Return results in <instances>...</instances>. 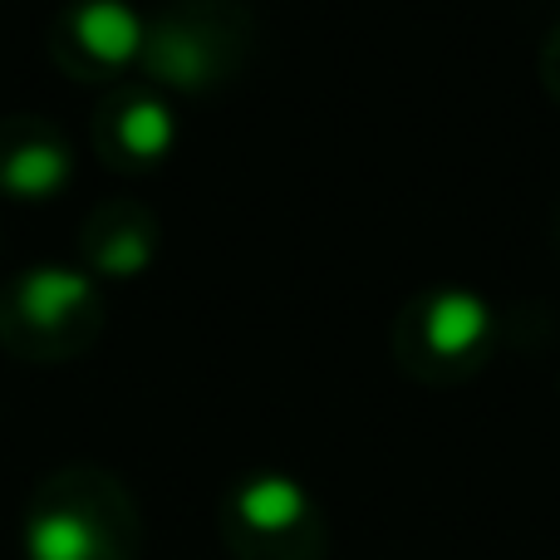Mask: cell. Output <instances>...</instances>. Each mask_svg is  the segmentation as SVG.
Here are the masks:
<instances>
[{
    "label": "cell",
    "instance_id": "7",
    "mask_svg": "<svg viewBox=\"0 0 560 560\" xmlns=\"http://www.w3.org/2000/svg\"><path fill=\"white\" fill-rule=\"evenodd\" d=\"M118 133H124V143L133 148L138 158H158L173 148L177 138V124L173 114H167L163 104H153V98H143V104H128L124 124H118Z\"/></svg>",
    "mask_w": 560,
    "mask_h": 560
},
{
    "label": "cell",
    "instance_id": "2",
    "mask_svg": "<svg viewBox=\"0 0 560 560\" xmlns=\"http://www.w3.org/2000/svg\"><path fill=\"white\" fill-rule=\"evenodd\" d=\"M492 315H487V300L477 290H443L428 305V339H433L443 354H463L477 339L487 335Z\"/></svg>",
    "mask_w": 560,
    "mask_h": 560
},
{
    "label": "cell",
    "instance_id": "3",
    "mask_svg": "<svg viewBox=\"0 0 560 560\" xmlns=\"http://www.w3.org/2000/svg\"><path fill=\"white\" fill-rule=\"evenodd\" d=\"M20 300H25V315L35 325H59L89 300V280L79 271H65V266H45V271L25 276Z\"/></svg>",
    "mask_w": 560,
    "mask_h": 560
},
{
    "label": "cell",
    "instance_id": "1",
    "mask_svg": "<svg viewBox=\"0 0 560 560\" xmlns=\"http://www.w3.org/2000/svg\"><path fill=\"white\" fill-rule=\"evenodd\" d=\"M74 35L94 59L124 65V59H133L138 45H143V20H138L124 0H89L74 15Z\"/></svg>",
    "mask_w": 560,
    "mask_h": 560
},
{
    "label": "cell",
    "instance_id": "8",
    "mask_svg": "<svg viewBox=\"0 0 560 560\" xmlns=\"http://www.w3.org/2000/svg\"><path fill=\"white\" fill-rule=\"evenodd\" d=\"M143 261H148V246L133 242V236H128V242H118L114 252H108V271H138Z\"/></svg>",
    "mask_w": 560,
    "mask_h": 560
},
{
    "label": "cell",
    "instance_id": "4",
    "mask_svg": "<svg viewBox=\"0 0 560 560\" xmlns=\"http://www.w3.org/2000/svg\"><path fill=\"white\" fill-rule=\"evenodd\" d=\"M65 177H69V153L59 143L15 148V158L5 163V187L15 197H49L65 187Z\"/></svg>",
    "mask_w": 560,
    "mask_h": 560
},
{
    "label": "cell",
    "instance_id": "5",
    "mask_svg": "<svg viewBox=\"0 0 560 560\" xmlns=\"http://www.w3.org/2000/svg\"><path fill=\"white\" fill-rule=\"evenodd\" d=\"M30 556L35 560H89L94 556V532L84 516L49 512L30 526Z\"/></svg>",
    "mask_w": 560,
    "mask_h": 560
},
{
    "label": "cell",
    "instance_id": "6",
    "mask_svg": "<svg viewBox=\"0 0 560 560\" xmlns=\"http://www.w3.org/2000/svg\"><path fill=\"white\" fill-rule=\"evenodd\" d=\"M300 512H305V497H300V487L285 482V477H261V482H252L242 492V516L252 526H261V532H280V526H290Z\"/></svg>",
    "mask_w": 560,
    "mask_h": 560
}]
</instances>
